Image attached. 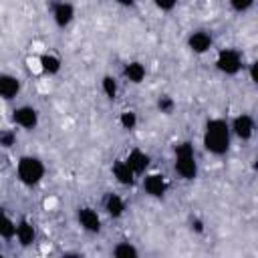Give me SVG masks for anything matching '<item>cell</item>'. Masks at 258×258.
<instances>
[{
  "label": "cell",
  "mask_w": 258,
  "mask_h": 258,
  "mask_svg": "<svg viewBox=\"0 0 258 258\" xmlns=\"http://www.w3.org/2000/svg\"><path fill=\"white\" fill-rule=\"evenodd\" d=\"M216 67L224 75H236L242 69V56L236 48H222L216 58Z\"/></svg>",
  "instance_id": "cell-4"
},
{
  "label": "cell",
  "mask_w": 258,
  "mask_h": 258,
  "mask_svg": "<svg viewBox=\"0 0 258 258\" xmlns=\"http://www.w3.org/2000/svg\"><path fill=\"white\" fill-rule=\"evenodd\" d=\"M16 173H18V179H20L24 185H36V183L44 177V163H42L38 157L24 155V157L18 159Z\"/></svg>",
  "instance_id": "cell-3"
},
{
  "label": "cell",
  "mask_w": 258,
  "mask_h": 258,
  "mask_svg": "<svg viewBox=\"0 0 258 258\" xmlns=\"http://www.w3.org/2000/svg\"><path fill=\"white\" fill-rule=\"evenodd\" d=\"M143 189H145V194L151 196V198H161V196L165 194V189H167L165 175H161V173H149V175H145V179H143Z\"/></svg>",
  "instance_id": "cell-7"
},
{
  "label": "cell",
  "mask_w": 258,
  "mask_h": 258,
  "mask_svg": "<svg viewBox=\"0 0 258 258\" xmlns=\"http://www.w3.org/2000/svg\"><path fill=\"white\" fill-rule=\"evenodd\" d=\"M119 123H121L123 129H133V127L137 125V115H135V111H123L121 117H119Z\"/></svg>",
  "instance_id": "cell-21"
},
{
  "label": "cell",
  "mask_w": 258,
  "mask_h": 258,
  "mask_svg": "<svg viewBox=\"0 0 258 258\" xmlns=\"http://www.w3.org/2000/svg\"><path fill=\"white\" fill-rule=\"evenodd\" d=\"M230 6L236 10V12H246L254 6V0H230Z\"/></svg>",
  "instance_id": "cell-24"
},
{
  "label": "cell",
  "mask_w": 258,
  "mask_h": 258,
  "mask_svg": "<svg viewBox=\"0 0 258 258\" xmlns=\"http://www.w3.org/2000/svg\"><path fill=\"white\" fill-rule=\"evenodd\" d=\"M123 77L129 81V83H141L143 79H145V67L141 64V62H137V60H131V62H127L125 64V69H123Z\"/></svg>",
  "instance_id": "cell-16"
},
{
  "label": "cell",
  "mask_w": 258,
  "mask_h": 258,
  "mask_svg": "<svg viewBox=\"0 0 258 258\" xmlns=\"http://www.w3.org/2000/svg\"><path fill=\"white\" fill-rule=\"evenodd\" d=\"M101 89H103V93H105V97L107 99H115L117 97V81L111 77V75H105L103 77V81H101Z\"/></svg>",
  "instance_id": "cell-20"
},
{
  "label": "cell",
  "mask_w": 258,
  "mask_h": 258,
  "mask_svg": "<svg viewBox=\"0 0 258 258\" xmlns=\"http://www.w3.org/2000/svg\"><path fill=\"white\" fill-rule=\"evenodd\" d=\"M153 4H155L159 10H163V12H169V10H173V8H175L177 0H153Z\"/></svg>",
  "instance_id": "cell-25"
},
{
  "label": "cell",
  "mask_w": 258,
  "mask_h": 258,
  "mask_svg": "<svg viewBox=\"0 0 258 258\" xmlns=\"http://www.w3.org/2000/svg\"><path fill=\"white\" fill-rule=\"evenodd\" d=\"M191 228H196L198 232H202V230H204V228H202V222H198V220H196V222H191Z\"/></svg>",
  "instance_id": "cell-27"
},
{
  "label": "cell",
  "mask_w": 258,
  "mask_h": 258,
  "mask_svg": "<svg viewBox=\"0 0 258 258\" xmlns=\"http://www.w3.org/2000/svg\"><path fill=\"white\" fill-rule=\"evenodd\" d=\"M77 218H79V224H81L83 230H87L91 234H95V232L101 230V218H99V214L93 208H81L79 214H77Z\"/></svg>",
  "instance_id": "cell-9"
},
{
  "label": "cell",
  "mask_w": 258,
  "mask_h": 258,
  "mask_svg": "<svg viewBox=\"0 0 258 258\" xmlns=\"http://www.w3.org/2000/svg\"><path fill=\"white\" fill-rule=\"evenodd\" d=\"M212 44H214L212 34H208L206 30H196V32H191L189 38H187V46H189L196 54L208 52V50L212 48Z\"/></svg>",
  "instance_id": "cell-8"
},
{
  "label": "cell",
  "mask_w": 258,
  "mask_h": 258,
  "mask_svg": "<svg viewBox=\"0 0 258 258\" xmlns=\"http://www.w3.org/2000/svg\"><path fill=\"white\" fill-rule=\"evenodd\" d=\"M230 125L224 119H210L204 131V147L214 155H224L230 147Z\"/></svg>",
  "instance_id": "cell-1"
},
{
  "label": "cell",
  "mask_w": 258,
  "mask_h": 258,
  "mask_svg": "<svg viewBox=\"0 0 258 258\" xmlns=\"http://www.w3.org/2000/svg\"><path fill=\"white\" fill-rule=\"evenodd\" d=\"M113 177H115L121 185H131V183L135 181V173H133V169L127 165L125 159H119V161L113 163Z\"/></svg>",
  "instance_id": "cell-13"
},
{
  "label": "cell",
  "mask_w": 258,
  "mask_h": 258,
  "mask_svg": "<svg viewBox=\"0 0 258 258\" xmlns=\"http://www.w3.org/2000/svg\"><path fill=\"white\" fill-rule=\"evenodd\" d=\"M137 254H139L137 248L129 242H119L113 248V256H117V258H137Z\"/></svg>",
  "instance_id": "cell-18"
},
{
  "label": "cell",
  "mask_w": 258,
  "mask_h": 258,
  "mask_svg": "<svg viewBox=\"0 0 258 258\" xmlns=\"http://www.w3.org/2000/svg\"><path fill=\"white\" fill-rule=\"evenodd\" d=\"M175 171L183 179H194L198 175L196 151H194V145L187 143V141L175 145Z\"/></svg>",
  "instance_id": "cell-2"
},
{
  "label": "cell",
  "mask_w": 258,
  "mask_h": 258,
  "mask_svg": "<svg viewBox=\"0 0 258 258\" xmlns=\"http://www.w3.org/2000/svg\"><path fill=\"white\" fill-rule=\"evenodd\" d=\"M38 62H40L42 73H46V75H56L60 71V58L54 54H42L38 58Z\"/></svg>",
  "instance_id": "cell-17"
},
{
  "label": "cell",
  "mask_w": 258,
  "mask_h": 258,
  "mask_svg": "<svg viewBox=\"0 0 258 258\" xmlns=\"http://www.w3.org/2000/svg\"><path fill=\"white\" fill-rule=\"evenodd\" d=\"M12 119L22 129H34L38 125V111L34 107H30V105H22V107L14 109Z\"/></svg>",
  "instance_id": "cell-5"
},
{
  "label": "cell",
  "mask_w": 258,
  "mask_h": 258,
  "mask_svg": "<svg viewBox=\"0 0 258 258\" xmlns=\"http://www.w3.org/2000/svg\"><path fill=\"white\" fill-rule=\"evenodd\" d=\"M52 18H54L56 26H60V28L69 26V24L73 22V18H75V8H73V4H69V2H56V4L52 6Z\"/></svg>",
  "instance_id": "cell-10"
},
{
  "label": "cell",
  "mask_w": 258,
  "mask_h": 258,
  "mask_svg": "<svg viewBox=\"0 0 258 258\" xmlns=\"http://www.w3.org/2000/svg\"><path fill=\"white\" fill-rule=\"evenodd\" d=\"M20 242V246H30L34 240H36V232H34V226L28 222V220H20L16 224V234H14Z\"/></svg>",
  "instance_id": "cell-14"
},
{
  "label": "cell",
  "mask_w": 258,
  "mask_h": 258,
  "mask_svg": "<svg viewBox=\"0 0 258 258\" xmlns=\"http://www.w3.org/2000/svg\"><path fill=\"white\" fill-rule=\"evenodd\" d=\"M16 141V133L12 129H0V147H12Z\"/></svg>",
  "instance_id": "cell-22"
},
{
  "label": "cell",
  "mask_w": 258,
  "mask_h": 258,
  "mask_svg": "<svg viewBox=\"0 0 258 258\" xmlns=\"http://www.w3.org/2000/svg\"><path fill=\"white\" fill-rule=\"evenodd\" d=\"M117 4H121V6H133L135 4V0H115Z\"/></svg>",
  "instance_id": "cell-26"
},
{
  "label": "cell",
  "mask_w": 258,
  "mask_h": 258,
  "mask_svg": "<svg viewBox=\"0 0 258 258\" xmlns=\"http://www.w3.org/2000/svg\"><path fill=\"white\" fill-rule=\"evenodd\" d=\"M20 93V81L14 75H0V97L10 101Z\"/></svg>",
  "instance_id": "cell-12"
},
{
  "label": "cell",
  "mask_w": 258,
  "mask_h": 258,
  "mask_svg": "<svg viewBox=\"0 0 258 258\" xmlns=\"http://www.w3.org/2000/svg\"><path fill=\"white\" fill-rule=\"evenodd\" d=\"M230 131H232V133H234L238 139H242V141H248V139L254 135V119H252L250 115L242 113V115L234 117Z\"/></svg>",
  "instance_id": "cell-6"
},
{
  "label": "cell",
  "mask_w": 258,
  "mask_h": 258,
  "mask_svg": "<svg viewBox=\"0 0 258 258\" xmlns=\"http://www.w3.org/2000/svg\"><path fill=\"white\" fill-rule=\"evenodd\" d=\"M173 99L169 97V95H163V97H159V101H157V107H159V111L161 113H165V115H169L171 111H173Z\"/></svg>",
  "instance_id": "cell-23"
},
{
  "label": "cell",
  "mask_w": 258,
  "mask_h": 258,
  "mask_svg": "<svg viewBox=\"0 0 258 258\" xmlns=\"http://www.w3.org/2000/svg\"><path fill=\"white\" fill-rule=\"evenodd\" d=\"M125 161H127V165L133 169V173H135V175H139V173H143V171L149 167L151 157H149L145 151H141V149H133V151H129V153H127Z\"/></svg>",
  "instance_id": "cell-11"
},
{
  "label": "cell",
  "mask_w": 258,
  "mask_h": 258,
  "mask_svg": "<svg viewBox=\"0 0 258 258\" xmlns=\"http://www.w3.org/2000/svg\"><path fill=\"white\" fill-rule=\"evenodd\" d=\"M103 208H105V212H107L111 218H119V216H123V212H125V202H123L121 196H117V194H107V196H105V202H103Z\"/></svg>",
  "instance_id": "cell-15"
},
{
  "label": "cell",
  "mask_w": 258,
  "mask_h": 258,
  "mask_svg": "<svg viewBox=\"0 0 258 258\" xmlns=\"http://www.w3.org/2000/svg\"><path fill=\"white\" fill-rule=\"evenodd\" d=\"M14 234H16V224L4 212H0V236L8 240V238H14Z\"/></svg>",
  "instance_id": "cell-19"
}]
</instances>
